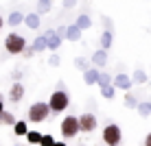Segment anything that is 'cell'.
<instances>
[{
  "mask_svg": "<svg viewBox=\"0 0 151 146\" xmlns=\"http://www.w3.org/2000/svg\"><path fill=\"white\" fill-rule=\"evenodd\" d=\"M75 26H77V28H79L81 33H83V31H88V28L92 26V18H90V15H88V13H81L79 18H77Z\"/></svg>",
  "mask_w": 151,
  "mask_h": 146,
  "instance_id": "obj_12",
  "label": "cell"
},
{
  "mask_svg": "<svg viewBox=\"0 0 151 146\" xmlns=\"http://www.w3.org/2000/svg\"><path fill=\"white\" fill-rule=\"evenodd\" d=\"M2 24H4V22H2V15H0V31H2Z\"/></svg>",
  "mask_w": 151,
  "mask_h": 146,
  "instance_id": "obj_36",
  "label": "cell"
},
{
  "mask_svg": "<svg viewBox=\"0 0 151 146\" xmlns=\"http://www.w3.org/2000/svg\"><path fill=\"white\" fill-rule=\"evenodd\" d=\"M136 111H138L142 118H149V116H151V103H149V100L138 103V105H136Z\"/></svg>",
  "mask_w": 151,
  "mask_h": 146,
  "instance_id": "obj_21",
  "label": "cell"
},
{
  "mask_svg": "<svg viewBox=\"0 0 151 146\" xmlns=\"http://www.w3.org/2000/svg\"><path fill=\"white\" fill-rule=\"evenodd\" d=\"M112 39H114L112 31H103V35H101V50H110L112 48Z\"/></svg>",
  "mask_w": 151,
  "mask_h": 146,
  "instance_id": "obj_18",
  "label": "cell"
},
{
  "mask_svg": "<svg viewBox=\"0 0 151 146\" xmlns=\"http://www.w3.org/2000/svg\"><path fill=\"white\" fill-rule=\"evenodd\" d=\"M112 87L114 90H125V92H129L132 90V79H129V74H125V72H121V74H116V76H112Z\"/></svg>",
  "mask_w": 151,
  "mask_h": 146,
  "instance_id": "obj_7",
  "label": "cell"
},
{
  "mask_svg": "<svg viewBox=\"0 0 151 146\" xmlns=\"http://www.w3.org/2000/svg\"><path fill=\"white\" fill-rule=\"evenodd\" d=\"M48 116H50V109H48V105H46V103H42V100L33 103V105L29 107V120H31L33 124L44 122Z\"/></svg>",
  "mask_w": 151,
  "mask_h": 146,
  "instance_id": "obj_3",
  "label": "cell"
},
{
  "mask_svg": "<svg viewBox=\"0 0 151 146\" xmlns=\"http://www.w3.org/2000/svg\"><path fill=\"white\" fill-rule=\"evenodd\" d=\"M66 39H70V41H79L81 39V31L75 26V24H70L68 28H66V35H64Z\"/></svg>",
  "mask_w": 151,
  "mask_h": 146,
  "instance_id": "obj_17",
  "label": "cell"
},
{
  "mask_svg": "<svg viewBox=\"0 0 151 146\" xmlns=\"http://www.w3.org/2000/svg\"><path fill=\"white\" fill-rule=\"evenodd\" d=\"M114 92H116V90H114L112 85H107V87H101V96H103V98H107V100H112V98L116 96Z\"/></svg>",
  "mask_w": 151,
  "mask_h": 146,
  "instance_id": "obj_26",
  "label": "cell"
},
{
  "mask_svg": "<svg viewBox=\"0 0 151 146\" xmlns=\"http://www.w3.org/2000/svg\"><path fill=\"white\" fill-rule=\"evenodd\" d=\"M22 98H24V85L22 83H13L11 92H9V100L11 103H20Z\"/></svg>",
  "mask_w": 151,
  "mask_h": 146,
  "instance_id": "obj_10",
  "label": "cell"
},
{
  "mask_svg": "<svg viewBox=\"0 0 151 146\" xmlns=\"http://www.w3.org/2000/svg\"><path fill=\"white\" fill-rule=\"evenodd\" d=\"M44 39H46V50H53V53H55V50L61 46V37L55 33V31H46Z\"/></svg>",
  "mask_w": 151,
  "mask_h": 146,
  "instance_id": "obj_8",
  "label": "cell"
},
{
  "mask_svg": "<svg viewBox=\"0 0 151 146\" xmlns=\"http://www.w3.org/2000/svg\"><path fill=\"white\" fill-rule=\"evenodd\" d=\"M96 85H99V87H107V85H112V76L107 74V72H99V81H96Z\"/></svg>",
  "mask_w": 151,
  "mask_h": 146,
  "instance_id": "obj_24",
  "label": "cell"
},
{
  "mask_svg": "<svg viewBox=\"0 0 151 146\" xmlns=\"http://www.w3.org/2000/svg\"><path fill=\"white\" fill-rule=\"evenodd\" d=\"M79 135V122L75 116H66L61 120V137L64 140H75Z\"/></svg>",
  "mask_w": 151,
  "mask_h": 146,
  "instance_id": "obj_4",
  "label": "cell"
},
{
  "mask_svg": "<svg viewBox=\"0 0 151 146\" xmlns=\"http://www.w3.org/2000/svg\"><path fill=\"white\" fill-rule=\"evenodd\" d=\"M11 79H13V83H20V79H22V72H20V70H13V72H11Z\"/></svg>",
  "mask_w": 151,
  "mask_h": 146,
  "instance_id": "obj_30",
  "label": "cell"
},
{
  "mask_svg": "<svg viewBox=\"0 0 151 146\" xmlns=\"http://www.w3.org/2000/svg\"><path fill=\"white\" fill-rule=\"evenodd\" d=\"M50 7H53V2L50 0H37V15H44V13H48L50 11Z\"/></svg>",
  "mask_w": 151,
  "mask_h": 146,
  "instance_id": "obj_22",
  "label": "cell"
},
{
  "mask_svg": "<svg viewBox=\"0 0 151 146\" xmlns=\"http://www.w3.org/2000/svg\"><path fill=\"white\" fill-rule=\"evenodd\" d=\"M55 144V137L50 133H42V140H40V144L37 146H53Z\"/></svg>",
  "mask_w": 151,
  "mask_h": 146,
  "instance_id": "obj_25",
  "label": "cell"
},
{
  "mask_svg": "<svg viewBox=\"0 0 151 146\" xmlns=\"http://www.w3.org/2000/svg\"><path fill=\"white\" fill-rule=\"evenodd\" d=\"M24 137H27V142H29V144H40L42 133H40V131H35V129H29V133L24 135Z\"/></svg>",
  "mask_w": 151,
  "mask_h": 146,
  "instance_id": "obj_23",
  "label": "cell"
},
{
  "mask_svg": "<svg viewBox=\"0 0 151 146\" xmlns=\"http://www.w3.org/2000/svg\"><path fill=\"white\" fill-rule=\"evenodd\" d=\"M129 79H132V85H145V83L149 81V76H147V72H145V70H140V68H138V70L134 72V76H129Z\"/></svg>",
  "mask_w": 151,
  "mask_h": 146,
  "instance_id": "obj_14",
  "label": "cell"
},
{
  "mask_svg": "<svg viewBox=\"0 0 151 146\" xmlns=\"http://www.w3.org/2000/svg\"><path fill=\"white\" fill-rule=\"evenodd\" d=\"M22 24H24V26H29V28H33V31H35V28H40V24H42V22H40V15L33 11V13L24 15V22H22Z\"/></svg>",
  "mask_w": 151,
  "mask_h": 146,
  "instance_id": "obj_13",
  "label": "cell"
},
{
  "mask_svg": "<svg viewBox=\"0 0 151 146\" xmlns=\"http://www.w3.org/2000/svg\"><path fill=\"white\" fill-rule=\"evenodd\" d=\"M145 146H151V133H147V137H145Z\"/></svg>",
  "mask_w": 151,
  "mask_h": 146,
  "instance_id": "obj_33",
  "label": "cell"
},
{
  "mask_svg": "<svg viewBox=\"0 0 151 146\" xmlns=\"http://www.w3.org/2000/svg\"><path fill=\"white\" fill-rule=\"evenodd\" d=\"M22 22H24V15L20 13V11H11V13H9V18H7L9 26H20Z\"/></svg>",
  "mask_w": 151,
  "mask_h": 146,
  "instance_id": "obj_16",
  "label": "cell"
},
{
  "mask_svg": "<svg viewBox=\"0 0 151 146\" xmlns=\"http://www.w3.org/2000/svg\"><path fill=\"white\" fill-rule=\"evenodd\" d=\"M13 133L18 135V137H20V135H27V133H29V124L24 122V120H15V124H13Z\"/></svg>",
  "mask_w": 151,
  "mask_h": 146,
  "instance_id": "obj_19",
  "label": "cell"
},
{
  "mask_svg": "<svg viewBox=\"0 0 151 146\" xmlns=\"http://www.w3.org/2000/svg\"><path fill=\"white\" fill-rule=\"evenodd\" d=\"M0 100H4V98H2V94H0Z\"/></svg>",
  "mask_w": 151,
  "mask_h": 146,
  "instance_id": "obj_37",
  "label": "cell"
},
{
  "mask_svg": "<svg viewBox=\"0 0 151 146\" xmlns=\"http://www.w3.org/2000/svg\"><path fill=\"white\" fill-rule=\"evenodd\" d=\"M61 63V59H59V55H50V59H48V66H53V68H57V66H59Z\"/></svg>",
  "mask_w": 151,
  "mask_h": 146,
  "instance_id": "obj_29",
  "label": "cell"
},
{
  "mask_svg": "<svg viewBox=\"0 0 151 146\" xmlns=\"http://www.w3.org/2000/svg\"><path fill=\"white\" fill-rule=\"evenodd\" d=\"M96 81H99V70L96 68L83 70V83H86V85H96Z\"/></svg>",
  "mask_w": 151,
  "mask_h": 146,
  "instance_id": "obj_11",
  "label": "cell"
},
{
  "mask_svg": "<svg viewBox=\"0 0 151 146\" xmlns=\"http://www.w3.org/2000/svg\"><path fill=\"white\" fill-rule=\"evenodd\" d=\"M13 124H15V116L4 109V111L0 113V127H13Z\"/></svg>",
  "mask_w": 151,
  "mask_h": 146,
  "instance_id": "obj_15",
  "label": "cell"
},
{
  "mask_svg": "<svg viewBox=\"0 0 151 146\" xmlns=\"http://www.w3.org/2000/svg\"><path fill=\"white\" fill-rule=\"evenodd\" d=\"M77 122H79V133H92L94 129L99 127V120L94 113H81L79 118H77Z\"/></svg>",
  "mask_w": 151,
  "mask_h": 146,
  "instance_id": "obj_6",
  "label": "cell"
},
{
  "mask_svg": "<svg viewBox=\"0 0 151 146\" xmlns=\"http://www.w3.org/2000/svg\"><path fill=\"white\" fill-rule=\"evenodd\" d=\"M31 48H33V53H44V50H46V39H44V35L35 37L33 44H31Z\"/></svg>",
  "mask_w": 151,
  "mask_h": 146,
  "instance_id": "obj_20",
  "label": "cell"
},
{
  "mask_svg": "<svg viewBox=\"0 0 151 146\" xmlns=\"http://www.w3.org/2000/svg\"><path fill=\"white\" fill-rule=\"evenodd\" d=\"M48 109H50V113H61V111H66L70 105V96H68V92L66 90H55L53 94H50V98H48Z\"/></svg>",
  "mask_w": 151,
  "mask_h": 146,
  "instance_id": "obj_1",
  "label": "cell"
},
{
  "mask_svg": "<svg viewBox=\"0 0 151 146\" xmlns=\"http://www.w3.org/2000/svg\"><path fill=\"white\" fill-rule=\"evenodd\" d=\"M55 33H57V35H59V37H64V35H66V28H64V26H59V28H57V31H55Z\"/></svg>",
  "mask_w": 151,
  "mask_h": 146,
  "instance_id": "obj_32",
  "label": "cell"
},
{
  "mask_svg": "<svg viewBox=\"0 0 151 146\" xmlns=\"http://www.w3.org/2000/svg\"><path fill=\"white\" fill-rule=\"evenodd\" d=\"M149 103H151V100H149Z\"/></svg>",
  "mask_w": 151,
  "mask_h": 146,
  "instance_id": "obj_38",
  "label": "cell"
},
{
  "mask_svg": "<svg viewBox=\"0 0 151 146\" xmlns=\"http://www.w3.org/2000/svg\"><path fill=\"white\" fill-rule=\"evenodd\" d=\"M53 146H68V144H66V142H55Z\"/></svg>",
  "mask_w": 151,
  "mask_h": 146,
  "instance_id": "obj_34",
  "label": "cell"
},
{
  "mask_svg": "<svg viewBox=\"0 0 151 146\" xmlns=\"http://www.w3.org/2000/svg\"><path fill=\"white\" fill-rule=\"evenodd\" d=\"M4 48H7L9 55H22L24 48H27V39L20 33H9L7 39H4Z\"/></svg>",
  "mask_w": 151,
  "mask_h": 146,
  "instance_id": "obj_2",
  "label": "cell"
},
{
  "mask_svg": "<svg viewBox=\"0 0 151 146\" xmlns=\"http://www.w3.org/2000/svg\"><path fill=\"white\" fill-rule=\"evenodd\" d=\"M75 68H79V70L83 72V70H88L90 66H88V61L83 59V57H77V59H75Z\"/></svg>",
  "mask_w": 151,
  "mask_h": 146,
  "instance_id": "obj_28",
  "label": "cell"
},
{
  "mask_svg": "<svg viewBox=\"0 0 151 146\" xmlns=\"http://www.w3.org/2000/svg\"><path fill=\"white\" fill-rule=\"evenodd\" d=\"M125 105L127 107H132V109H136V105H138V100H136V96H134V94H125Z\"/></svg>",
  "mask_w": 151,
  "mask_h": 146,
  "instance_id": "obj_27",
  "label": "cell"
},
{
  "mask_svg": "<svg viewBox=\"0 0 151 146\" xmlns=\"http://www.w3.org/2000/svg\"><path fill=\"white\" fill-rule=\"evenodd\" d=\"M107 66V50H101L99 48L94 55H92V68H105Z\"/></svg>",
  "mask_w": 151,
  "mask_h": 146,
  "instance_id": "obj_9",
  "label": "cell"
},
{
  "mask_svg": "<svg viewBox=\"0 0 151 146\" xmlns=\"http://www.w3.org/2000/svg\"><path fill=\"white\" fill-rule=\"evenodd\" d=\"M4 111V100H0V113Z\"/></svg>",
  "mask_w": 151,
  "mask_h": 146,
  "instance_id": "obj_35",
  "label": "cell"
},
{
  "mask_svg": "<svg viewBox=\"0 0 151 146\" xmlns=\"http://www.w3.org/2000/svg\"><path fill=\"white\" fill-rule=\"evenodd\" d=\"M75 4H77V0H64V7L66 9H72Z\"/></svg>",
  "mask_w": 151,
  "mask_h": 146,
  "instance_id": "obj_31",
  "label": "cell"
},
{
  "mask_svg": "<svg viewBox=\"0 0 151 146\" xmlns=\"http://www.w3.org/2000/svg\"><path fill=\"white\" fill-rule=\"evenodd\" d=\"M121 140H123V131L118 124H107L103 129V142H105V146H118Z\"/></svg>",
  "mask_w": 151,
  "mask_h": 146,
  "instance_id": "obj_5",
  "label": "cell"
}]
</instances>
